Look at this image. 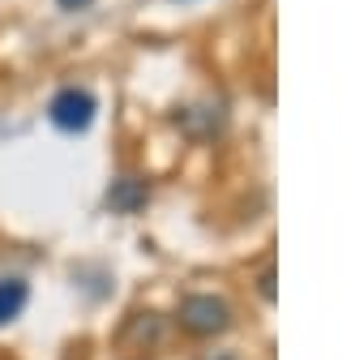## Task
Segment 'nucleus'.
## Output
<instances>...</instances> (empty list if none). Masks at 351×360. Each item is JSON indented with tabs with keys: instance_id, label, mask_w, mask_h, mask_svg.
Instances as JSON below:
<instances>
[{
	"instance_id": "f257e3e1",
	"label": "nucleus",
	"mask_w": 351,
	"mask_h": 360,
	"mask_svg": "<svg viewBox=\"0 0 351 360\" xmlns=\"http://www.w3.org/2000/svg\"><path fill=\"white\" fill-rule=\"evenodd\" d=\"M95 112H99L95 95H91V90H77V86L60 90V95L52 99V108H48L52 124L65 129V133H86V129L95 124Z\"/></svg>"
},
{
	"instance_id": "f03ea898",
	"label": "nucleus",
	"mask_w": 351,
	"mask_h": 360,
	"mask_svg": "<svg viewBox=\"0 0 351 360\" xmlns=\"http://www.w3.org/2000/svg\"><path fill=\"white\" fill-rule=\"evenodd\" d=\"M180 326L189 335H218V330L232 326V309L218 296H189L180 304Z\"/></svg>"
},
{
	"instance_id": "7ed1b4c3",
	"label": "nucleus",
	"mask_w": 351,
	"mask_h": 360,
	"mask_svg": "<svg viewBox=\"0 0 351 360\" xmlns=\"http://www.w3.org/2000/svg\"><path fill=\"white\" fill-rule=\"evenodd\" d=\"M26 300H30L26 279H0V326H9L13 318H22Z\"/></svg>"
},
{
	"instance_id": "20e7f679",
	"label": "nucleus",
	"mask_w": 351,
	"mask_h": 360,
	"mask_svg": "<svg viewBox=\"0 0 351 360\" xmlns=\"http://www.w3.org/2000/svg\"><path fill=\"white\" fill-rule=\"evenodd\" d=\"M142 198H146V189L138 185V180H120V185L107 193V206H112V210H133Z\"/></svg>"
},
{
	"instance_id": "39448f33",
	"label": "nucleus",
	"mask_w": 351,
	"mask_h": 360,
	"mask_svg": "<svg viewBox=\"0 0 351 360\" xmlns=\"http://www.w3.org/2000/svg\"><path fill=\"white\" fill-rule=\"evenodd\" d=\"M95 0H60V9H69V13H77V9H91Z\"/></svg>"
},
{
	"instance_id": "423d86ee",
	"label": "nucleus",
	"mask_w": 351,
	"mask_h": 360,
	"mask_svg": "<svg viewBox=\"0 0 351 360\" xmlns=\"http://www.w3.org/2000/svg\"><path fill=\"white\" fill-rule=\"evenodd\" d=\"M210 360H236V356H227V352H218V356H210Z\"/></svg>"
}]
</instances>
